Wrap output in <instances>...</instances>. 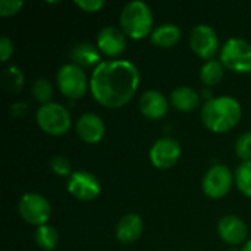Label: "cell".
<instances>
[{"mask_svg":"<svg viewBox=\"0 0 251 251\" xmlns=\"http://www.w3.org/2000/svg\"><path fill=\"white\" fill-rule=\"evenodd\" d=\"M140 85L138 68L124 59L101 62L90 78V91L94 100L107 107H124L135 96Z\"/></svg>","mask_w":251,"mask_h":251,"instance_id":"cell-1","label":"cell"},{"mask_svg":"<svg viewBox=\"0 0 251 251\" xmlns=\"http://www.w3.org/2000/svg\"><path fill=\"white\" fill-rule=\"evenodd\" d=\"M243 115L238 100L231 96H221L209 99L201 107V121L204 126L215 132L224 134L234 129Z\"/></svg>","mask_w":251,"mask_h":251,"instance_id":"cell-2","label":"cell"},{"mask_svg":"<svg viewBox=\"0 0 251 251\" xmlns=\"http://www.w3.org/2000/svg\"><path fill=\"white\" fill-rule=\"evenodd\" d=\"M119 22L124 34L132 40H141L153 32V12L141 0L126 3L121 12Z\"/></svg>","mask_w":251,"mask_h":251,"instance_id":"cell-3","label":"cell"},{"mask_svg":"<svg viewBox=\"0 0 251 251\" xmlns=\"http://www.w3.org/2000/svg\"><path fill=\"white\" fill-rule=\"evenodd\" d=\"M35 121L38 126L49 135L59 137L66 134L71 129L72 119L69 110L54 101H50L47 104H41L37 109Z\"/></svg>","mask_w":251,"mask_h":251,"instance_id":"cell-4","label":"cell"},{"mask_svg":"<svg viewBox=\"0 0 251 251\" xmlns=\"http://www.w3.org/2000/svg\"><path fill=\"white\" fill-rule=\"evenodd\" d=\"M56 82L59 91L71 100H78L84 97V94L90 88V81L87 79L85 72L81 66L75 63L63 65L57 71Z\"/></svg>","mask_w":251,"mask_h":251,"instance_id":"cell-5","label":"cell"},{"mask_svg":"<svg viewBox=\"0 0 251 251\" xmlns=\"http://www.w3.org/2000/svg\"><path fill=\"white\" fill-rule=\"evenodd\" d=\"M222 65L237 74L251 72V44L243 38H229L221 50Z\"/></svg>","mask_w":251,"mask_h":251,"instance_id":"cell-6","label":"cell"},{"mask_svg":"<svg viewBox=\"0 0 251 251\" xmlns=\"http://www.w3.org/2000/svg\"><path fill=\"white\" fill-rule=\"evenodd\" d=\"M19 216L29 225L43 226L47 225L51 216V206L49 200L37 193H26L19 199L18 203Z\"/></svg>","mask_w":251,"mask_h":251,"instance_id":"cell-7","label":"cell"},{"mask_svg":"<svg viewBox=\"0 0 251 251\" xmlns=\"http://www.w3.org/2000/svg\"><path fill=\"white\" fill-rule=\"evenodd\" d=\"M234 179H235V176L232 175V172L228 166L215 165L203 176V181H201L203 193L212 200L222 199L231 191V188L234 185Z\"/></svg>","mask_w":251,"mask_h":251,"instance_id":"cell-8","label":"cell"},{"mask_svg":"<svg viewBox=\"0 0 251 251\" xmlns=\"http://www.w3.org/2000/svg\"><path fill=\"white\" fill-rule=\"evenodd\" d=\"M190 47L200 59H204L206 62L213 60L221 47L219 37L212 26L200 24L194 26L190 34Z\"/></svg>","mask_w":251,"mask_h":251,"instance_id":"cell-9","label":"cell"},{"mask_svg":"<svg viewBox=\"0 0 251 251\" xmlns=\"http://www.w3.org/2000/svg\"><path fill=\"white\" fill-rule=\"evenodd\" d=\"M66 190L76 200L91 201L100 196L101 185L94 174L87 171H76L68 178Z\"/></svg>","mask_w":251,"mask_h":251,"instance_id":"cell-10","label":"cell"},{"mask_svg":"<svg viewBox=\"0 0 251 251\" xmlns=\"http://www.w3.org/2000/svg\"><path fill=\"white\" fill-rule=\"evenodd\" d=\"M181 157V146L176 140L165 137L159 138L150 149L149 159L157 169H169L176 165Z\"/></svg>","mask_w":251,"mask_h":251,"instance_id":"cell-11","label":"cell"},{"mask_svg":"<svg viewBox=\"0 0 251 251\" xmlns=\"http://www.w3.org/2000/svg\"><path fill=\"white\" fill-rule=\"evenodd\" d=\"M96 46L100 50V53L109 57H116L122 54L126 49V35L124 34L122 29L116 26H104L100 29L97 35Z\"/></svg>","mask_w":251,"mask_h":251,"instance_id":"cell-12","label":"cell"},{"mask_svg":"<svg viewBox=\"0 0 251 251\" xmlns=\"http://www.w3.org/2000/svg\"><path fill=\"white\" fill-rule=\"evenodd\" d=\"M218 235L229 246H240L247 240L249 229L243 219L234 215H226L218 222Z\"/></svg>","mask_w":251,"mask_h":251,"instance_id":"cell-13","label":"cell"},{"mask_svg":"<svg viewBox=\"0 0 251 251\" xmlns=\"http://www.w3.org/2000/svg\"><path fill=\"white\" fill-rule=\"evenodd\" d=\"M76 134L87 144H97L106 134L103 119L96 113H84L76 121Z\"/></svg>","mask_w":251,"mask_h":251,"instance_id":"cell-14","label":"cell"},{"mask_svg":"<svg viewBox=\"0 0 251 251\" xmlns=\"http://www.w3.org/2000/svg\"><path fill=\"white\" fill-rule=\"evenodd\" d=\"M138 106H140V112L146 118L154 119V121L163 118L168 113V109H169V104H168V100H166L165 94L160 93L159 90H147V91H144L141 94V97H140Z\"/></svg>","mask_w":251,"mask_h":251,"instance_id":"cell-15","label":"cell"},{"mask_svg":"<svg viewBox=\"0 0 251 251\" xmlns=\"http://www.w3.org/2000/svg\"><path fill=\"white\" fill-rule=\"evenodd\" d=\"M144 229V224L140 215L137 213H128L121 218V221L116 225L115 237L122 244H132L135 243Z\"/></svg>","mask_w":251,"mask_h":251,"instance_id":"cell-16","label":"cell"},{"mask_svg":"<svg viewBox=\"0 0 251 251\" xmlns=\"http://www.w3.org/2000/svg\"><path fill=\"white\" fill-rule=\"evenodd\" d=\"M71 60L72 63L81 66V68H91V66H99L101 63L100 60V50L97 49V46L82 41L75 44L71 51H69Z\"/></svg>","mask_w":251,"mask_h":251,"instance_id":"cell-17","label":"cell"},{"mask_svg":"<svg viewBox=\"0 0 251 251\" xmlns=\"http://www.w3.org/2000/svg\"><path fill=\"white\" fill-rule=\"evenodd\" d=\"M200 103V94L191 87H178L171 93V104L179 112H193Z\"/></svg>","mask_w":251,"mask_h":251,"instance_id":"cell-18","label":"cell"},{"mask_svg":"<svg viewBox=\"0 0 251 251\" xmlns=\"http://www.w3.org/2000/svg\"><path fill=\"white\" fill-rule=\"evenodd\" d=\"M181 38V31L174 24H162L156 26L150 35L151 44L160 47V49H171L174 47Z\"/></svg>","mask_w":251,"mask_h":251,"instance_id":"cell-19","label":"cell"},{"mask_svg":"<svg viewBox=\"0 0 251 251\" xmlns=\"http://www.w3.org/2000/svg\"><path fill=\"white\" fill-rule=\"evenodd\" d=\"M224 69L225 66L222 65L221 60H207L201 68H200V79L204 85L213 87L219 84L224 78Z\"/></svg>","mask_w":251,"mask_h":251,"instance_id":"cell-20","label":"cell"},{"mask_svg":"<svg viewBox=\"0 0 251 251\" xmlns=\"http://www.w3.org/2000/svg\"><path fill=\"white\" fill-rule=\"evenodd\" d=\"M34 240H35V244L41 250L51 251L56 249V246L59 243V232L56 231V228H53L50 225H43L35 229Z\"/></svg>","mask_w":251,"mask_h":251,"instance_id":"cell-21","label":"cell"},{"mask_svg":"<svg viewBox=\"0 0 251 251\" xmlns=\"http://www.w3.org/2000/svg\"><path fill=\"white\" fill-rule=\"evenodd\" d=\"M31 93H32L34 100H37L41 104H47V103H50V100L53 97V85L50 84L49 79L38 78L32 82Z\"/></svg>","mask_w":251,"mask_h":251,"instance_id":"cell-22","label":"cell"},{"mask_svg":"<svg viewBox=\"0 0 251 251\" xmlns=\"http://www.w3.org/2000/svg\"><path fill=\"white\" fill-rule=\"evenodd\" d=\"M235 185L244 196L251 199V162H243L237 168Z\"/></svg>","mask_w":251,"mask_h":251,"instance_id":"cell-23","label":"cell"},{"mask_svg":"<svg viewBox=\"0 0 251 251\" xmlns=\"http://www.w3.org/2000/svg\"><path fill=\"white\" fill-rule=\"evenodd\" d=\"M3 81L9 91H19L24 84V74H22L21 68L16 65L7 66L3 74Z\"/></svg>","mask_w":251,"mask_h":251,"instance_id":"cell-24","label":"cell"},{"mask_svg":"<svg viewBox=\"0 0 251 251\" xmlns=\"http://www.w3.org/2000/svg\"><path fill=\"white\" fill-rule=\"evenodd\" d=\"M235 153L243 162H251V131L243 132L235 143Z\"/></svg>","mask_w":251,"mask_h":251,"instance_id":"cell-25","label":"cell"},{"mask_svg":"<svg viewBox=\"0 0 251 251\" xmlns=\"http://www.w3.org/2000/svg\"><path fill=\"white\" fill-rule=\"evenodd\" d=\"M50 169L53 171V174L59 175V176H71L72 172V165L71 162L65 157V156H53L50 160Z\"/></svg>","mask_w":251,"mask_h":251,"instance_id":"cell-26","label":"cell"},{"mask_svg":"<svg viewBox=\"0 0 251 251\" xmlns=\"http://www.w3.org/2000/svg\"><path fill=\"white\" fill-rule=\"evenodd\" d=\"M24 6V1L21 0H0V16L9 18L16 15L21 7Z\"/></svg>","mask_w":251,"mask_h":251,"instance_id":"cell-27","label":"cell"},{"mask_svg":"<svg viewBox=\"0 0 251 251\" xmlns=\"http://www.w3.org/2000/svg\"><path fill=\"white\" fill-rule=\"evenodd\" d=\"M75 4L79 9H82L88 13H93V12H99L104 6V1L103 0H76Z\"/></svg>","mask_w":251,"mask_h":251,"instance_id":"cell-28","label":"cell"},{"mask_svg":"<svg viewBox=\"0 0 251 251\" xmlns=\"http://www.w3.org/2000/svg\"><path fill=\"white\" fill-rule=\"evenodd\" d=\"M12 53H13V43L6 35H3L0 38V60L6 62L12 56Z\"/></svg>","mask_w":251,"mask_h":251,"instance_id":"cell-29","label":"cell"},{"mask_svg":"<svg viewBox=\"0 0 251 251\" xmlns=\"http://www.w3.org/2000/svg\"><path fill=\"white\" fill-rule=\"evenodd\" d=\"M10 112H12V115H13L15 118H24V116L28 113V104L24 103V101H18V103H15V104L12 106Z\"/></svg>","mask_w":251,"mask_h":251,"instance_id":"cell-30","label":"cell"},{"mask_svg":"<svg viewBox=\"0 0 251 251\" xmlns=\"http://www.w3.org/2000/svg\"><path fill=\"white\" fill-rule=\"evenodd\" d=\"M241 251H251V238H250V240H247L246 246L243 247V250H241Z\"/></svg>","mask_w":251,"mask_h":251,"instance_id":"cell-31","label":"cell"},{"mask_svg":"<svg viewBox=\"0 0 251 251\" xmlns=\"http://www.w3.org/2000/svg\"><path fill=\"white\" fill-rule=\"evenodd\" d=\"M229 251H237V250H229Z\"/></svg>","mask_w":251,"mask_h":251,"instance_id":"cell-32","label":"cell"}]
</instances>
